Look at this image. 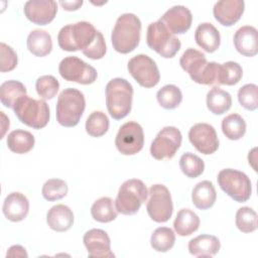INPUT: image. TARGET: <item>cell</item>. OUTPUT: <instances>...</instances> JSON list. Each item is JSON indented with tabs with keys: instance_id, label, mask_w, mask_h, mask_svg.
I'll return each instance as SVG.
<instances>
[{
	"instance_id": "1",
	"label": "cell",
	"mask_w": 258,
	"mask_h": 258,
	"mask_svg": "<svg viewBox=\"0 0 258 258\" xmlns=\"http://www.w3.org/2000/svg\"><path fill=\"white\" fill-rule=\"evenodd\" d=\"M57 43L66 51L82 50L91 59H101L107 51L103 34L88 21L61 27L57 34Z\"/></svg>"
},
{
	"instance_id": "2",
	"label": "cell",
	"mask_w": 258,
	"mask_h": 258,
	"mask_svg": "<svg viewBox=\"0 0 258 258\" xmlns=\"http://www.w3.org/2000/svg\"><path fill=\"white\" fill-rule=\"evenodd\" d=\"M141 21L133 13H124L116 20L112 30L111 41L113 48L120 53H129L139 44Z\"/></svg>"
},
{
	"instance_id": "3",
	"label": "cell",
	"mask_w": 258,
	"mask_h": 258,
	"mask_svg": "<svg viewBox=\"0 0 258 258\" xmlns=\"http://www.w3.org/2000/svg\"><path fill=\"white\" fill-rule=\"evenodd\" d=\"M105 94L107 110L113 119L121 120L130 113L133 87L127 80L122 78L112 79L106 85Z\"/></svg>"
},
{
	"instance_id": "4",
	"label": "cell",
	"mask_w": 258,
	"mask_h": 258,
	"mask_svg": "<svg viewBox=\"0 0 258 258\" xmlns=\"http://www.w3.org/2000/svg\"><path fill=\"white\" fill-rule=\"evenodd\" d=\"M85 108L86 100L81 91L75 88L64 89L57 98L56 120L63 127H75L79 124Z\"/></svg>"
},
{
	"instance_id": "5",
	"label": "cell",
	"mask_w": 258,
	"mask_h": 258,
	"mask_svg": "<svg viewBox=\"0 0 258 258\" xmlns=\"http://www.w3.org/2000/svg\"><path fill=\"white\" fill-rule=\"evenodd\" d=\"M14 114L24 125L33 129L45 127L49 121V108L44 100L22 96L13 107Z\"/></svg>"
},
{
	"instance_id": "6",
	"label": "cell",
	"mask_w": 258,
	"mask_h": 258,
	"mask_svg": "<svg viewBox=\"0 0 258 258\" xmlns=\"http://www.w3.org/2000/svg\"><path fill=\"white\" fill-rule=\"evenodd\" d=\"M147 196L148 189L142 180L137 178L128 179L119 187L115 200L116 210L122 215H134L146 201Z\"/></svg>"
},
{
	"instance_id": "7",
	"label": "cell",
	"mask_w": 258,
	"mask_h": 258,
	"mask_svg": "<svg viewBox=\"0 0 258 258\" xmlns=\"http://www.w3.org/2000/svg\"><path fill=\"white\" fill-rule=\"evenodd\" d=\"M146 42L149 48L164 58L173 57L180 49V40L158 19L147 27Z\"/></svg>"
},
{
	"instance_id": "8",
	"label": "cell",
	"mask_w": 258,
	"mask_h": 258,
	"mask_svg": "<svg viewBox=\"0 0 258 258\" xmlns=\"http://www.w3.org/2000/svg\"><path fill=\"white\" fill-rule=\"evenodd\" d=\"M218 183L221 189L238 203L247 202L252 192L251 180L244 172L233 169L225 168L218 173Z\"/></svg>"
},
{
	"instance_id": "9",
	"label": "cell",
	"mask_w": 258,
	"mask_h": 258,
	"mask_svg": "<svg viewBox=\"0 0 258 258\" xmlns=\"http://www.w3.org/2000/svg\"><path fill=\"white\" fill-rule=\"evenodd\" d=\"M149 200L146 205L147 213L156 223L167 222L173 212V204L169 189L163 184H153L148 190Z\"/></svg>"
},
{
	"instance_id": "10",
	"label": "cell",
	"mask_w": 258,
	"mask_h": 258,
	"mask_svg": "<svg viewBox=\"0 0 258 258\" xmlns=\"http://www.w3.org/2000/svg\"><path fill=\"white\" fill-rule=\"evenodd\" d=\"M58 72L63 80L81 85L93 84L98 77V73L94 67L77 56L62 58L58 64Z\"/></svg>"
},
{
	"instance_id": "11",
	"label": "cell",
	"mask_w": 258,
	"mask_h": 258,
	"mask_svg": "<svg viewBox=\"0 0 258 258\" xmlns=\"http://www.w3.org/2000/svg\"><path fill=\"white\" fill-rule=\"evenodd\" d=\"M182 135L173 126L162 128L150 145V154L156 160L172 158L181 145Z\"/></svg>"
},
{
	"instance_id": "12",
	"label": "cell",
	"mask_w": 258,
	"mask_h": 258,
	"mask_svg": "<svg viewBox=\"0 0 258 258\" xmlns=\"http://www.w3.org/2000/svg\"><path fill=\"white\" fill-rule=\"evenodd\" d=\"M129 74L143 88H153L160 80L159 70L155 61L146 54L133 56L127 66Z\"/></svg>"
},
{
	"instance_id": "13",
	"label": "cell",
	"mask_w": 258,
	"mask_h": 258,
	"mask_svg": "<svg viewBox=\"0 0 258 258\" xmlns=\"http://www.w3.org/2000/svg\"><path fill=\"white\" fill-rule=\"evenodd\" d=\"M115 145L123 155H134L144 145V133L140 124L129 121L123 124L115 138Z\"/></svg>"
},
{
	"instance_id": "14",
	"label": "cell",
	"mask_w": 258,
	"mask_h": 258,
	"mask_svg": "<svg viewBox=\"0 0 258 258\" xmlns=\"http://www.w3.org/2000/svg\"><path fill=\"white\" fill-rule=\"evenodd\" d=\"M191 145L203 154H213L219 148V138L215 128L208 123H197L188 131Z\"/></svg>"
},
{
	"instance_id": "15",
	"label": "cell",
	"mask_w": 258,
	"mask_h": 258,
	"mask_svg": "<svg viewBox=\"0 0 258 258\" xmlns=\"http://www.w3.org/2000/svg\"><path fill=\"white\" fill-rule=\"evenodd\" d=\"M26 18L34 24L46 25L50 23L57 12V4L53 0H29L23 8Z\"/></svg>"
},
{
	"instance_id": "16",
	"label": "cell",
	"mask_w": 258,
	"mask_h": 258,
	"mask_svg": "<svg viewBox=\"0 0 258 258\" xmlns=\"http://www.w3.org/2000/svg\"><path fill=\"white\" fill-rule=\"evenodd\" d=\"M83 242L89 257L111 258L115 256L111 251L110 238L104 230L91 229L87 231L84 235Z\"/></svg>"
},
{
	"instance_id": "17",
	"label": "cell",
	"mask_w": 258,
	"mask_h": 258,
	"mask_svg": "<svg viewBox=\"0 0 258 258\" xmlns=\"http://www.w3.org/2000/svg\"><path fill=\"white\" fill-rule=\"evenodd\" d=\"M173 34H183L191 26L192 15L190 10L183 5L169 8L159 19Z\"/></svg>"
},
{
	"instance_id": "18",
	"label": "cell",
	"mask_w": 258,
	"mask_h": 258,
	"mask_svg": "<svg viewBox=\"0 0 258 258\" xmlns=\"http://www.w3.org/2000/svg\"><path fill=\"white\" fill-rule=\"evenodd\" d=\"M244 9L245 3L243 0H222L215 3L213 13L220 24L232 26L241 18Z\"/></svg>"
},
{
	"instance_id": "19",
	"label": "cell",
	"mask_w": 258,
	"mask_h": 258,
	"mask_svg": "<svg viewBox=\"0 0 258 258\" xmlns=\"http://www.w3.org/2000/svg\"><path fill=\"white\" fill-rule=\"evenodd\" d=\"M2 212L7 220L20 222L28 215L29 202L27 198L19 191L10 192L4 200Z\"/></svg>"
},
{
	"instance_id": "20",
	"label": "cell",
	"mask_w": 258,
	"mask_h": 258,
	"mask_svg": "<svg viewBox=\"0 0 258 258\" xmlns=\"http://www.w3.org/2000/svg\"><path fill=\"white\" fill-rule=\"evenodd\" d=\"M234 45L239 53L244 56H254L258 52L257 29L251 25L240 27L234 35Z\"/></svg>"
},
{
	"instance_id": "21",
	"label": "cell",
	"mask_w": 258,
	"mask_h": 258,
	"mask_svg": "<svg viewBox=\"0 0 258 258\" xmlns=\"http://www.w3.org/2000/svg\"><path fill=\"white\" fill-rule=\"evenodd\" d=\"M208 61L205 53L195 48H187L179 59V64L183 71H185L190 79L199 84L201 76L207 66Z\"/></svg>"
},
{
	"instance_id": "22",
	"label": "cell",
	"mask_w": 258,
	"mask_h": 258,
	"mask_svg": "<svg viewBox=\"0 0 258 258\" xmlns=\"http://www.w3.org/2000/svg\"><path fill=\"white\" fill-rule=\"evenodd\" d=\"M46 223L48 227L55 232H66L70 230L74 224V213L66 205H55L48 210Z\"/></svg>"
},
{
	"instance_id": "23",
	"label": "cell",
	"mask_w": 258,
	"mask_h": 258,
	"mask_svg": "<svg viewBox=\"0 0 258 258\" xmlns=\"http://www.w3.org/2000/svg\"><path fill=\"white\" fill-rule=\"evenodd\" d=\"M188 251L196 257H213L221 248L220 240L214 235L203 234L188 242Z\"/></svg>"
},
{
	"instance_id": "24",
	"label": "cell",
	"mask_w": 258,
	"mask_h": 258,
	"mask_svg": "<svg viewBox=\"0 0 258 258\" xmlns=\"http://www.w3.org/2000/svg\"><path fill=\"white\" fill-rule=\"evenodd\" d=\"M197 44L207 52H214L220 47L221 35L219 30L209 22L201 23L195 31Z\"/></svg>"
},
{
	"instance_id": "25",
	"label": "cell",
	"mask_w": 258,
	"mask_h": 258,
	"mask_svg": "<svg viewBox=\"0 0 258 258\" xmlns=\"http://www.w3.org/2000/svg\"><path fill=\"white\" fill-rule=\"evenodd\" d=\"M217 192L215 186L210 180H203L196 184L191 191V201L199 210H208L216 202Z\"/></svg>"
},
{
	"instance_id": "26",
	"label": "cell",
	"mask_w": 258,
	"mask_h": 258,
	"mask_svg": "<svg viewBox=\"0 0 258 258\" xmlns=\"http://www.w3.org/2000/svg\"><path fill=\"white\" fill-rule=\"evenodd\" d=\"M28 50L35 56L42 57L50 53L52 49V40L48 32L41 29L32 30L26 40Z\"/></svg>"
},
{
	"instance_id": "27",
	"label": "cell",
	"mask_w": 258,
	"mask_h": 258,
	"mask_svg": "<svg viewBox=\"0 0 258 258\" xmlns=\"http://www.w3.org/2000/svg\"><path fill=\"white\" fill-rule=\"evenodd\" d=\"M200 227L199 216L189 209H181L178 211L174 222L173 228L178 236L184 237L194 234Z\"/></svg>"
},
{
	"instance_id": "28",
	"label": "cell",
	"mask_w": 258,
	"mask_h": 258,
	"mask_svg": "<svg viewBox=\"0 0 258 258\" xmlns=\"http://www.w3.org/2000/svg\"><path fill=\"white\" fill-rule=\"evenodd\" d=\"M7 147L14 153L24 154L29 152L35 143L32 133L26 130L16 129L11 131L7 136Z\"/></svg>"
},
{
	"instance_id": "29",
	"label": "cell",
	"mask_w": 258,
	"mask_h": 258,
	"mask_svg": "<svg viewBox=\"0 0 258 258\" xmlns=\"http://www.w3.org/2000/svg\"><path fill=\"white\" fill-rule=\"evenodd\" d=\"M207 107L215 115H223L230 110L232 106L231 95L220 89L219 87H214L207 94Z\"/></svg>"
},
{
	"instance_id": "30",
	"label": "cell",
	"mask_w": 258,
	"mask_h": 258,
	"mask_svg": "<svg viewBox=\"0 0 258 258\" xmlns=\"http://www.w3.org/2000/svg\"><path fill=\"white\" fill-rule=\"evenodd\" d=\"M93 219L100 223H109L114 221L118 216V211L114 206L113 200L109 197H102L94 202L91 207Z\"/></svg>"
},
{
	"instance_id": "31",
	"label": "cell",
	"mask_w": 258,
	"mask_h": 258,
	"mask_svg": "<svg viewBox=\"0 0 258 258\" xmlns=\"http://www.w3.org/2000/svg\"><path fill=\"white\" fill-rule=\"evenodd\" d=\"M24 95H26V88L19 81L9 80L0 86V101L6 108L13 109L17 100Z\"/></svg>"
},
{
	"instance_id": "32",
	"label": "cell",
	"mask_w": 258,
	"mask_h": 258,
	"mask_svg": "<svg viewBox=\"0 0 258 258\" xmlns=\"http://www.w3.org/2000/svg\"><path fill=\"white\" fill-rule=\"evenodd\" d=\"M222 131L230 140H239L246 133V122L239 114H230L222 121Z\"/></svg>"
},
{
	"instance_id": "33",
	"label": "cell",
	"mask_w": 258,
	"mask_h": 258,
	"mask_svg": "<svg viewBox=\"0 0 258 258\" xmlns=\"http://www.w3.org/2000/svg\"><path fill=\"white\" fill-rule=\"evenodd\" d=\"M158 104L166 109L172 110L179 106L182 101V93L175 85H165L156 94Z\"/></svg>"
},
{
	"instance_id": "34",
	"label": "cell",
	"mask_w": 258,
	"mask_h": 258,
	"mask_svg": "<svg viewBox=\"0 0 258 258\" xmlns=\"http://www.w3.org/2000/svg\"><path fill=\"white\" fill-rule=\"evenodd\" d=\"M175 242L174 232L167 227H159L155 229L150 238V245L157 252L169 251Z\"/></svg>"
},
{
	"instance_id": "35",
	"label": "cell",
	"mask_w": 258,
	"mask_h": 258,
	"mask_svg": "<svg viewBox=\"0 0 258 258\" xmlns=\"http://www.w3.org/2000/svg\"><path fill=\"white\" fill-rule=\"evenodd\" d=\"M179 167L185 176L196 178L204 172L205 162L200 156L191 152H186L179 158Z\"/></svg>"
},
{
	"instance_id": "36",
	"label": "cell",
	"mask_w": 258,
	"mask_h": 258,
	"mask_svg": "<svg viewBox=\"0 0 258 258\" xmlns=\"http://www.w3.org/2000/svg\"><path fill=\"white\" fill-rule=\"evenodd\" d=\"M109 119L102 111L92 112L86 121V131L92 137H101L109 129Z\"/></svg>"
},
{
	"instance_id": "37",
	"label": "cell",
	"mask_w": 258,
	"mask_h": 258,
	"mask_svg": "<svg viewBox=\"0 0 258 258\" xmlns=\"http://www.w3.org/2000/svg\"><path fill=\"white\" fill-rule=\"evenodd\" d=\"M235 223L243 233H252L257 230V214L250 207H242L236 213Z\"/></svg>"
},
{
	"instance_id": "38",
	"label": "cell",
	"mask_w": 258,
	"mask_h": 258,
	"mask_svg": "<svg viewBox=\"0 0 258 258\" xmlns=\"http://www.w3.org/2000/svg\"><path fill=\"white\" fill-rule=\"evenodd\" d=\"M243 76L242 67L236 61H226L221 64L219 85L234 86L240 82Z\"/></svg>"
},
{
	"instance_id": "39",
	"label": "cell",
	"mask_w": 258,
	"mask_h": 258,
	"mask_svg": "<svg viewBox=\"0 0 258 258\" xmlns=\"http://www.w3.org/2000/svg\"><path fill=\"white\" fill-rule=\"evenodd\" d=\"M69 187L64 180L60 178H50L42 185V197L48 201L53 202L64 198L68 194Z\"/></svg>"
},
{
	"instance_id": "40",
	"label": "cell",
	"mask_w": 258,
	"mask_h": 258,
	"mask_svg": "<svg viewBox=\"0 0 258 258\" xmlns=\"http://www.w3.org/2000/svg\"><path fill=\"white\" fill-rule=\"evenodd\" d=\"M35 89L42 100H50L58 92L59 83L53 76L44 75L36 80Z\"/></svg>"
},
{
	"instance_id": "41",
	"label": "cell",
	"mask_w": 258,
	"mask_h": 258,
	"mask_svg": "<svg viewBox=\"0 0 258 258\" xmlns=\"http://www.w3.org/2000/svg\"><path fill=\"white\" fill-rule=\"evenodd\" d=\"M240 105L249 111L258 108V87L255 84H246L238 91Z\"/></svg>"
},
{
	"instance_id": "42",
	"label": "cell",
	"mask_w": 258,
	"mask_h": 258,
	"mask_svg": "<svg viewBox=\"0 0 258 258\" xmlns=\"http://www.w3.org/2000/svg\"><path fill=\"white\" fill-rule=\"evenodd\" d=\"M0 52H1L0 71L2 73H5V72H10V71L14 70L17 66L18 58H17V54L13 50V48L4 42H1L0 43Z\"/></svg>"
},
{
	"instance_id": "43",
	"label": "cell",
	"mask_w": 258,
	"mask_h": 258,
	"mask_svg": "<svg viewBox=\"0 0 258 258\" xmlns=\"http://www.w3.org/2000/svg\"><path fill=\"white\" fill-rule=\"evenodd\" d=\"M7 257H27V253L25 251V248L20 246V245H13L11 246L7 253H6Z\"/></svg>"
},
{
	"instance_id": "44",
	"label": "cell",
	"mask_w": 258,
	"mask_h": 258,
	"mask_svg": "<svg viewBox=\"0 0 258 258\" xmlns=\"http://www.w3.org/2000/svg\"><path fill=\"white\" fill-rule=\"evenodd\" d=\"M83 0H76V1H60L59 4L62 8L67 11H75L78 10L83 5Z\"/></svg>"
}]
</instances>
